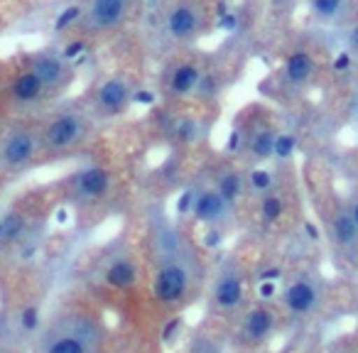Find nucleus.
I'll list each match as a JSON object with an SVG mask.
<instances>
[{
	"label": "nucleus",
	"instance_id": "obj_24",
	"mask_svg": "<svg viewBox=\"0 0 358 353\" xmlns=\"http://www.w3.org/2000/svg\"><path fill=\"white\" fill-rule=\"evenodd\" d=\"M174 135H177L182 143H194V140L201 135L199 120L192 118V115H187V118H179L177 125H174Z\"/></svg>",
	"mask_w": 358,
	"mask_h": 353
},
{
	"label": "nucleus",
	"instance_id": "obj_38",
	"mask_svg": "<svg viewBox=\"0 0 358 353\" xmlns=\"http://www.w3.org/2000/svg\"><path fill=\"white\" fill-rule=\"evenodd\" d=\"M348 45L353 47V50H358V20L351 25V30H348Z\"/></svg>",
	"mask_w": 358,
	"mask_h": 353
},
{
	"label": "nucleus",
	"instance_id": "obj_9",
	"mask_svg": "<svg viewBox=\"0 0 358 353\" xmlns=\"http://www.w3.org/2000/svg\"><path fill=\"white\" fill-rule=\"evenodd\" d=\"M133 81L128 76H108L94 91V106L101 115H118L133 101Z\"/></svg>",
	"mask_w": 358,
	"mask_h": 353
},
{
	"label": "nucleus",
	"instance_id": "obj_43",
	"mask_svg": "<svg viewBox=\"0 0 358 353\" xmlns=\"http://www.w3.org/2000/svg\"><path fill=\"white\" fill-rule=\"evenodd\" d=\"M338 353H351V351H338Z\"/></svg>",
	"mask_w": 358,
	"mask_h": 353
},
{
	"label": "nucleus",
	"instance_id": "obj_19",
	"mask_svg": "<svg viewBox=\"0 0 358 353\" xmlns=\"http://www.w3.org/2000/svg\"><path fill=\"white\" fill-rule=\"evenodd\" d=\"M331 238L338 248H353L358 243V229L348 211H338L331 221Z\"/></svg>",
	"mask_w": 358,
	"mask_h": 353
},
{
	"label": "nucleus",
	"instance_id": "obj_29",
	"mask_svg": "<svg viewBox=\"0 0 358 353\" xmlns=\"http://www.w3.org/2000/svg\"><path fill=\"white\" fill-rule=\"evenodd\" d=\"M179 331H182V319L174 317V319H169V322L162 326V333H159V338H162V343H167V346H169V343L177 341Z\"/></svg>",
	"mask_w": 358,
	"mask_h": 353
},
{
	"label": "nucleus",
	"instance_id": "obj_25",
	"mask_svg": "<svg viewBox=\"0 0 358 353\" xmlns=\"http://www.w3.org/2000/svg\"><path fill=\"white\" fill-rule=\"evenodd\" d=\"M297 150V135L292 133H278L275 135V145H273V157L278 159H289Z\"/></svg>",
	"mask_w": 358,
	"mask_h": 353
},
{
	"label": "nucleus",
	"instance_id": "obj_26",
	"mask_svg": "<svg viewBox=\"0 0 358 353\" xmlns=\"http://www.w3.org/2000/svg\"><path fill=\"white\" fill-rule=\"evenodd\" d=\"M81 10H84V6H69V8H64V10L57 15V20H55V30L57 32H64V30H69V27H76L79 25V20H81Z\"/></svg>",
	"mask_w": 358,
	"mask_h": 353
},
{
	"label": "nucleus",
	"instance_id": "obj_7",
	"mask_svg": "<svg viewBox=\"0 0 358 353\" xmlns=\"http://www.w3.org/2000/svg\"><path fill=\"white\" fill-rule=\"evenodd\" d=\"M322 302V284L309 273H299L282 289V304L292 317H307Z\"/></svg>",
	"mask_w": 358,
	"mask_h": 353
},
{
	"label": "nucleus",
	"instance_id": "obj_1",
	"mask_svg": "<svg viewBox=\"0 0 358 353\" xmlns=\"http://www.w3.org/2000/svg\"><path fill=\"white\" fill-rule=\"evenodd\" d=\"M106 329L94 312L66 307L55 312L35 331L32 353H101Z\"/></svg>",
	"mask_w": 358,
	"mask_h": 353
},
{
	"label": "nucleus",
	"instance_id": "obj_11",
	"mask_svg": "<svg viewBox=\"0 0 358 353\" xmlns=\"http://www.w3.org/2000/svg\"><path fill=\"white\" fill-rule=\"evenodd\" d=\"M69 187H71V194L84 201L103 199L110 192V172L103 167H96V164L81 167L79 172H74L69 177Z\"/></svg>",
	"mask_w": 358,
	"mask_h": 353
},
{
	"label": "nucleus",
	"instance_id": "obj_28",
	"mask_svg": "<svg viewBox=\"0 0 358 353\" xmlns=\"http://www.w3.org/2000/svg\"><path fill=\"white\" fill-rule=\"evenodd\" d=\"M130 103L140 106V108H152V106L157 103V94H155L152 89H135Z\"/></svg>",
	"mask_w": 358,
	"mask_h": 353
},
{
	"label": "nucleus",
	"instance_id": "obj_16",
	"mask_svg": "<svg viewBox=\"0 0 358 353\" xmlns=\"http://www.w3.org/2000/svg\"><path fill=\"white\" fill-rule=\"evenodd\" d=\"M314 74V57L307 50H297L285 62V81L292 86H302Z\"/></svg>",
	"mask_w": 358,
	"mask_h": 353
},
{
	"label": "nucleus",
	"instance_id": "obj_41",
	"mask_svg": "<svg viewBox=\"0 0 358 353\" xmlns=\"http://www.w3.org/2000/svg\"><path fill=\"white\" fill-rule=\"evenodd\" d=\"M6 86H8V76L6 71L0 69V96H6Z\"/></svg>",
	"mask_w": 358,
	"mask_h": 353
},
{
	"label": "nucleus",
	"instance_id": "obj_36",
	"mask_svg": "<svg viewBox=\"0 0 358 353\" xmlns=\"http://www.w3.org/2000/svg\"><path fill=\"white\" fill-rule=\"evenodd\" d=\"M302 231H304V236H307L309 240H314V243L322 238V231H319V226L314 224V221H302Z\"/></svg>",
	"mask_w": 358,
	"mask_h": 353
},
{
	"label": "nucleus",
	"instance_id": "obj_15",
	"mask_svg": "<svg viewBox=\"0 0 358 353\" xmlns=\"http://www.w3.org/2000/svg\"><path fill=\"white\" fill-rule=\"evenodd\" d=\"M138 275H140L138 265L133 263V258H128V255H118V258H113L108 263L103 278H106V282H108L110 287L130 289L135 282H138Z\"/></svg>",
	"mask_w": 358,
	"mask_h": 353
},
{
	"label": "nucleus",
	"instance_id": "obj_42",
	"mask_svg": "<svg viewBox=\"0 0 358 353\" xmlns=\"http://www.w3.org/2000/svg\"><path fill=\"white\" fill-rule=\"evenodd\" d=\"M0 338H8L6 333H3V324H0Z\"/></svg>",
	"mask_w": 358,
	"mask_h": 353
},
{
	"label": "nucleus",
	"instance_id": "obj_35",
	"mask_svg": "<svg viewBox=\"0 0 358 353\" xmlns=\"http://www.w3.org/2000/svg\"><path fill=\"white\" fill-rule=\"evenodd\" d=\"M243 130L241 128H234L229 133V138H226V150H229V152H238L241 150V145H243Z\"/></svg>",
	"mask_w": 358,
	"mask_h": 353
},
{
	"label": "nucleus",
	"instance_id": "obj_18",
	"mask_svg": "<svg viewBox=\"0 0 358 353\" xmlns=\"http://www.w3.org/2000/svg\"><path fill=\"white\" fill-rule=\"evenodd\" d=\"M309 13L319 22H343L351 13V6L346 0H312Z\"/></svg>",
	"mask_w": 358,
	"mask_h": 353
},
{
	"label": "nucleus",
	"instance_id": "obj_13",
	"mask_svg": "<svg viewBox=\"0 0 358 353\" xmlns=\"http://www.w3.org/2000/svg\"><path fill=\"white\" fill-rule=\"evenodd\" d=\"M231 209H234V206L226 204L216 189H201V192H196L192 219H194L196 224L209 226V229H221V224L229 219Z\"/></svg>",
	"mask_w": 358,
	"mask_h": 353
},
{
	"label": "nucleus",
	"instance_id": "obj_2",
	"mask_svg": "<svg viewBox=\"0 0 358 353\" xmlns=\"http://www.w3.org/2000/svg\"><path fill=\"white\" fill-rule=\"evenodd\" d=\"M40 133V154H64L79 147L91 133V120L81 108L66 106L47 115L42 125H37Z\"/></svg>",
	"mask_w": 358,
	"mask_h": 353
},
{
	"label": "nucleus",
	"instance_id": "obj_21",
	"mask_svg": "<svg viewBox=\"0 0 358 353\" xmlns=\"http://www.w3.org/2000/svg\"><path fill=\"white\" fill-rule=\"evenodd\" d=\"M275 130L270 128H260L253 133V138H250V154H253V159H258V162H265V159L273 157V145H275Z\"/></svg>",
	"mask_w": 358,
	"mask_h": 353
},
{
	"label": "nucleus",
	"instance_id": "obj_44",
	"mask_svg": "<svg viewBox=\"0 0 358 353\" xmlns=\"http://www.w3.org/2000/svg\"><path fill=\"white\" fill-rule=\"evenodd\" d=\"M356 113H358V106H356Z\"/></svg>",
	"mask_w": 358,
	"mask_h": 353
},
{
	"label": "nucleus",
	"instance_id": "obj_30",
	"mask_svg": "<svg viewBox=\"0 0 358 353\" xmlns=\"http://www.w3.org/2000/svg\"><path fill=\"white\" fill-rule=\"evenodd\" d=\"M224 240H226L224 231H221V229H209L204 233V238H201V243H204V248L216 250V248H221V245H224Z\"/></svg>",
	"mask_w": 358,
	"mask_h": 353
},
{
	"label": "nucleus",
	"instance_id": "obj_31",
	"mask_svg": "<svg viewBox=\"0 0 358 353\" xmlns=\"http://www.w3.org/2000/svg\"><path fill=\"white\" fill-rule=\"evenodd\" d=\"M285 275V270L280 265H268V268L258 270V282H280Z\"/></svg>",
	"mask_w": 358,
	"mask_h": 353
},
{
	"label": "nucleus",
	"instance_id": "obj_3",
	"mask_svg": "<svg viewBox=\"0 0 358 353\" xmlns=\"http://www.w3.org/2000/svg\"><path fill=\"white\" fill-rule=\"evenodd\" d=\"M192 280H194V265L187 250L179 245H167L162 250V258L155 270L152 294L162 304H177L189 292Z\"/></svg>",
	"mask_w": 358,
	"mask_h": 353
},
{
	"label": "nucleus",
	"instance_id": "obj_32",
	"mask_svg": "<svg viewBox=\"0 0 358 353\" xmlns=\"http://www.w3.org/2000/svg\"><path fill=\"white\" fill-rule=\"evenodd\" d=\"M351 66H353L351 52H338V55L331 59V69L336 71V74H346V71L351 69Z\"/></svg>",
	"mask_w": 358,
	"mask_h": 353
},
{
	"label": "nucleus",
	"instance_id": "obj_4",
	"mask_svg": "<svg viewBox=\"0 0 358 353\" xmlns=\"http://www.w3.org/2000/svg\"><path fill=\"white\" fill-rule=\"evenodd\" d=\"M40 157L37 125L8 123L0 128V174H22Z\"/></svg>",
	"mask_w": 358,
	"mask_h": 353
},
{
	"label": "nucleus",
	"instance_id": "obj_8",
	"mask_svg": "<svg viewBox=\"0 0 358 353\" xmlns=\"http://www.w3.org/2000/svg\"><path fill=\"white\" fill-rule=\"evenodd\" d=\"M245 297V280L238 265L229 263L219 270L211 284V304L219 312H234L243 304Z\"/></svg>",
	"mask_w": 358,
	"mask_h": 353
},
{
	"label": "nucleus",
	"instance_id": "obj_22",
	"mask_svg": "<svg viewBox=\"0 0 358 353\" xmlns=\"http://www.w3.org/2000/svg\"><path fill=\"white\" fill-rule=\"evenodd\" d=\"M282 214H285V201L278 194H265L263 201H260V219L265 224H275V221L282 219Z\"/></svg>",
	"mask_w": 358,
	"mask_h": 353
},
{
	"label": "nucleus",
	"instance_id": "obj_27",
	"mask_svg": "<svg viewBox=\"0 0 358 353\" xmlns=\"http://www.w3.org/2000/svg\"><path fill=\"white\" fill-rule=\"evenodd\" d=\"M194 199H196V192L194 189H185V192H182V194L177 196V201H174V216H177V219L192 216V209H194Z\"/></svg>",
	"mask_w": 358,
	"mask_h": 353
},
{
	"label": "nucleus",
	"instance_id": "obj_23",
	"mask_svg": "<svg viewBox=\"0 0 358 353\" xmlns=\"http://www.w3.org/2000/svg\"><path fill=\"white\" fill-rule=\"evenodd\" d=\"M245 182H248L250 189L258 192V194H270V189H273V172L265 167H255L248 172Z\"/></svg>",
	"mask_w": 358,
	"mask_h": 353
},
{
	"label": "nucleus",
	"instance_id": "obj_12",
	"mask_svg": "<svg viewBox=\"0 0 358 353\" xmlns=\"http://www.w3.org/2000/svg\"><path fill=\"white\" fill-rule=\"evenodd\" d=\"M6 96L13 106H17V108H32V106H37V103L45 101L47 91H45V86L40 84V79L22 66L15 76L8 79Z\"/></svg>",
	"mask_w": 358,
	"mask_h": 353
},
{
	"label": "nucleus",
	"instance_id": "obj_37",
	"mask_svg": "<svg viewBox=\"0 0 358 353\" xmlns=\"http://www.w3.org/2000/svg\"><path fill=\"white\" fill-rule=\"evenodd\" d=\"M231 13V6L226 3V0H219V3H214V15H216V20H221L224 15H229Z\"/></svg>",
	"mask_w": 358,
	"mask_h": 353
},
{
	"label": "nucleus",
	"instance_id": "obj_6",
	"mask_svg": "<svg viewBox=\"0 0 358 353\" xmlns=\"http://www.w3.org/2000/svg\"><path fill=\"white\" fill-rule=\"evenodd\" d=\"M128 0H94L81 10V20L76 27L84 32H108L120 27L130 17Z\"/></svg>",
	"mask_w": 358,
	"mask_h": 353
},
{
	"label": "nucleus",
	"instance_id": "obj_10",
	"mask_svg": "<svg viewBox=\"0 0 358 353\" xmlns=\"http://www.w3.org/2000/svg\"><path fill=\"white\" fill-rule=\"evenodd\" d=\"M204 25V13L194 3H177L164 13V32L177 42H192Z\"/></svg>",
	"mask_w": 358,
	"mask_h": 353
},
{
	"label": "nucleus",
	"instance_id": "obj_17",
	"mask_svg": "<svg viewBox=\"0 0 358 353\" xmlns=\"http://www.w3.org/2000/svg\"><path fill=\"white\" fill-rule=\"evenodd\" d=\"M201 69L196 64H192V62H185V64H179L177 69L169 74V91H172L174 96H189L196 91V86H199L201 81Z\"/></svg>",
	"mask_w": 358,
	"mask_h": 353
},
{
	"label": "nucleus",
	"instance_id": "obj_39",
	"mask_svg": "<svg viewBox=\"0 0 358 353\" xmlns=\"http://www.w3.org/2000/svg\"><path fill=\"white\" fill-rule=\"evenodd\" d=\"M0 353H20V351H17L8 338H0Z\"/></svg>",
	"mask_w": 358,
	"mask_h": 353
},
{
	"label": "nucleus",
	"instance_id": "obj_34",
	"mask_svg": "<svg viewBox=\"0 0 358 353\" xmlns=\"http://www.w3.org/2000/svg\"><path fill=\"white\" fill-rule=\"evenodd\" d=\"M238 25H241V20H238L236 13H229V15H224L221 20H216V27H219L221 32H226V35H231V32L238 30Z\"/></svg>",
	"mask_w": 358,
	"mask_h": 353
},
{
	"label": "nucleus",
	"instance_id": "obj_33",
	"mask_svg": "<svg viewBox=\"0 0 358 353\" xmlns=\"http://www.w3.org/2000/svg\"><path fill=\"white\" fill-rule=\"evenodd\" d=\"M258 299L260 302H270V299H275L280 294V289H278V282H258Z\"/></svg>",
	"mask_w": 358,
	"mask_h": 353
},
{
	"label": "nucleus",
	"instance_id": "obj_20",
	"mask_svg": "<svg viewBox=\"0 0 358 353\" xmlns=\"http://www.w3.org/2000/svg\"><path fill=\"white\" fill-rule=\"evenodd\" d=\"M243 174L236 172V169H226L224 174L219 177V182H216L214 189L219 192V196L226 201L229 206H234L236 201L241 199V194H243Z\"/></svg>",
	"mask_w": 358,
	"mask_h": 353
},
{
	"label": "nucleus",
	"instance_id": "obj_5",
	"mask_svg": "<svg viewBox=\"0 0 358 353\" xmlns=\"http://www.w3.org/2000/svg\"><path fill=\"white\" fill-rule=\"evenodd\" d=\"M25 69L40 79L47 94H59L74 81V64L57 50H37L25 57Z\"/></svg>",
	"mask_w": 358,
	"mask_h": 353
},
{
	"label": "nucleus",
	"instance_id": "obj_40",
	"mask_svg": "<svg viewBox=\"0 0 358 353\" xmlns=\"http://www.w3.org/2000/svg\"><path fill=\"white\" fill-rule=\"evenodd\" d=\"M348 216L353 219V224H356V229H358V199L351 204V209H348Z\"/></svg>",
	"mask_w": 358,
	"mask_h": 353
},
{
	"label": "nucleus",
	"instance_id": "obj_14",
	"mask_svg": "<svg viewBox=\"0 0 358 353\" xmlns=\"http://www.w3.org/2000/svg\"><path fill=\"white\" fill-rule=\"evenodd\" d=\"M275 331V312L265 304L248 309V314L241 322V336L248 343H263Z\"/></svg>",
	"mask_w": 358,
	"mask_h": 353
}]
</instances>
